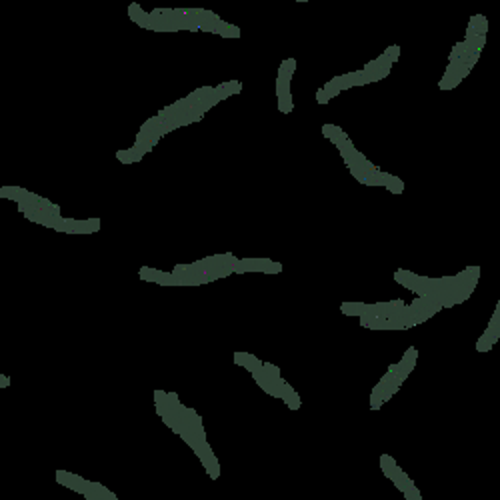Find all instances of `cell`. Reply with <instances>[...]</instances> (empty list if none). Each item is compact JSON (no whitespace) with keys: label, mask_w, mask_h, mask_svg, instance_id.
<instances>
[{"label":"cell","mask_w":500,"mask_h":500,"mask_svg":"<svg viewBox=\"0 0 500 500\" xmlns=\"http://www.w3.org/2000/svg\"><path fill=\"white\" fill-rule=\"evenodd\" d=\"M316 100H318V104H326L328 100H330V94L324 90V88H320V90L316 92Z\"/></svg>","instance_id":"cell-1"},{"label":"cell","mask_w":500,"mask_h":500,"mask_svg":"<svg viewBox=\"0 0 500 500\" xmlns=\"http://www.w3.org/2000/svg\"><path fill=\"white\" fill-rule=\"evenodd\" d=\"M0 382H2V384H0V386H2V388L10 386V378H6V376H4V374H2V376H0Z\"/></svg>","instance_id":"cell-2"}]
</instances>
